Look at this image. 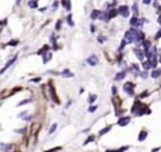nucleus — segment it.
Returning <instances> with one entry per match:
<instances>
[{
  "mask_svg": "<svg viewBox=\"0 0 161 152\" xmlns=\"http://www.w3.org/2000/svg\"><path fill=\"white\" fill-rule=\"evenodd\" d=\"M142 68H144V70L151 69V62H150V61H144V62H142Z\"/></svg>",
  "mask_w": 161,
  "mask_h": 152,
  "instance_id": "4be33fe9",
  "label": "nucleus"
},
{
  "mask_svg": "<svg viewBox=\"0 0 161 152\" xmlns=\"http://www.w3.org/2000/svg\"><path fill=\"white\" fill-rule=\"evenodd\" d=\"M57 8H58V1H54V3H53V10L55 11V10H57Z\"/></svg>",
  "mask_w": 161,
  "mask_h": 152,
  "instance_id": "a19ab883",
  "label": "nucleus"
},
{
  "mask_svg": "<svg viewBox=\"0 0 161 152\" xmlns=\"http://www.w3.org/2000/svg\"><path fill=\"white\" fill-rule=\"evenodd\" d=\"M60 28H62V20H58L55 24V30H59Z\"/></svg>",
  "mask_w": 161,
  "mask_h": 152,
  "instance_id": "c9c22d12",
  "label": "nucleus"
},
{
  "mask_svg": "<svg viewBox=\"0 0 161 152\" xmlns=\"http://www.w3.org/2000/svg\"><path fill=\"white\" fill-rule=\"evenodd\" d=\"M133 53H135V55L137 57L138 61H142V62H144V59L146 58V57H145V52L141 50V49H138V48H135V49H133Z\"/></svg>",
  "mask_w": 161,
  "mask_h": 152,
  "instance_id": "0eeeda50",
  "label": "nucleus"
},
{
  "mask_svg": "<svg viewBox=\"0 0 161 152\" xmlns=\"http://www.w3.org/2000/svg\"><path fill=\"white\" fill-rule=\"evenodd\" d=\"M147 135H149V132H147L146 129H141L140 133H138V141H140V142L145 141V140L147 138Z\"/></svg>",
  "mask_w": 161,
  "mask_h": 152,
  "instance_id": "1a4fd4ad",
  "label": "nucleus"
},
{
  "mask_svg": "<svg viewBox=\"0 0 161 152\" xmlns=\"http://www.w3.org/2000/svg\"><path fill=\"white\" fill-rule=\"evenodd\" d=\"M60 150H62V147H54V148L48 150V151H45V152H57V151H60Z\"/></svg>",
  "mask_w": 161,
  "mask_h": 152,
  "instance_id": "e433bc0d",
  "label": "nucleus"
},
{
  "mask_svg": "<svg viewBox=\"0 0 161 152\" xmlns=\"http://www.w3.org/2000/svg\"><path fill=\"white\" fill-rule=\"evenodd\" d=\"M160 150H161V146H159V147H155V148H154L151 152H159Z\"/></svg>",
  "mask_w": 161,
  "mask_h": 152,
  "instance_id": "79ce46f5",
  "label": "nucleus"
},
{
  "mask_svg": "<svg viewBox=\"0 0 161 152\" xmlns=\"http://www.w3.org/2000/svg\"><path fill=\"white\" fill-rule=\"evenodd\" d=\"M11 147H13V145H1L0 146V150H9Z\"/></svg>",
  "mask_w": 161,
  "mask_h": 152,
  "instance_id": "f704fd0d",
  "label": "nucleus"
},
{
  "mask_svg": "<svg viewBox=\"0 0 161 152\" xmlns=\"http://www.w3.org/2000/svg\"><path fill=\"white\" fill-rule=\"evenodd\" d=\"M126 74H127V72L126 70H122V72H120V73H117L116 74V81H121V79H123L125 77H126Z\"/></svg>",
  "mask_w": 161,
  "mask_h": 152,
  "instance_id": "6ab92c4d",
  "label": "nucleus"
},
{
  "mask_svg": "<svg viewBox=\"0 0 161 152\" xmlns=\"http://www.w3.org/2000/svg\"><path fill=\"white\" fill-rule=\"evenodd\" d=\"M20 3V0H16V4H19Z\"/></svg>",
  "mask_w": 161,
  "mask_h": 152,
  "instance_id": "3c124183",
  "label": "nucleus"
},
{
  "mask_svg": "<svg viewBox=\"0 0 161 152\" xmlns=\"http://www.w3.org/2000/svg\"><path fill=\"white\" fill-rule=\"evenodd\" d=\"M133 87H135V84H133V83L127 82V83H125V84H123V91L128 94V96H133V93H135Z\"/></svg>",
  "mask_w": 161,
  "mask_h": 152,
  "instance_id": "39448f33",
  "label": "nucleus"
},
{
  "mask_svg": "<svg viewBox=\"0 0 161 152\" xmlns=\"http://www.w3.org/2000/svg\"><path fill=\"white\" fill-rule=\"evenodd\" d=\"M97 108H98L97 106H94V104H91V106L88 107V112H89V113H93V112H96V111H97Z\"/></svg>",
  "mask_w": 161,
  "mask_h": 152,
  "instance_id": "7c9ffc66",
  "label": "nucleus"
},
{
  "mask_svg": "<svg viewBox=\"0 0 161 152\" xmlns=\"http://www.w3.org/2000/svg\"><path fill=\"white\" fill-rule=\"evenodd\" d=\"M39 81H40L39 77H37V78H34V79H30V82H39Z\"/></svg>",
  "mask_w": 161,
  "mask_h": 152,
  "instance_id": "c03bdc74",
  "label": "nucleus"
},
{
  "mask_svg": "<svg viewBox=\"0 0 161 152\" xmlns=\"http://www.w3.org/2000/svg\"><path fill=\"white\" fill-rule=\"evenodd\" d=\"M87 63L89 64V65H97L98 64V58H97V55H94V54H92V55H89L88 58H87Z\"/></svg>",
  "mask_w": 161,
  "mask_h": 152,
  "instance_id": "6e6552de",
  "label": "nucleus"
},
{
  "mask_svg": "<svg viewBox=\"0 0 161 152\" xmlns=\"http://www.w3.org/2000/svg\"><path fill=\"white\" fill-rule=\"evenodd\" d=\"M128 150V146H123V147H120V148H115V150H107L105 152H125Z\"/></svg>",
  "mask_w": 161,
  "mask_h": 152,
  "instance_id": "f3484780",
  "label": "nucleus"
},
{
  "mask_svg": "<svg viewBox=\"0 0 161 152\" xmlns=\"http://www.w3.org/2000/svg\"><path fill=\"white\" fill-rule=\"evenodd\" d=\"M117 13H118L121 16H123V18H128V16H130V9H128V6H126V5L120 6V8L117 9Z\"/></svg>",
  "mask_w": 161,
  "mask_h": 152,
  "instance_id": "20e7f679",
  "label": "nucleus"
},
{
  "mask_svg": "<svg viewBox=\"0 0 161 152\" xmlns=\"http://www.w3.org/2000/svg\"><path fill=\"white\" fill-rule=\"evenodd\" d=\"M30 102H32L30 98H29V99H24V101H22V102H19L18 106H24V104H28V103H30Z\"/></svg>",
  "mask_w": 161,
  "mask_h": 152,
  "instance_id": "473e14b6",
  "label": "nucleus"
},
{
  "mask_svg": "<svg viewBox=\"0 0 161 152\" xmlns=\"http://www.w3.org/2000/svg\"><path fill=\"white\" fill-rule=\"evenodd\" d=\"M131 67H132V70H133V72H138V69H140V68H138V65H137V64H135V63H132V64H131Z\"/></svg>",
  "mask_w": 161,
  "mask_h": 152,
  "instance_id": "4c0bfd02",
  "label": "nucleus"
},
{
  "mask_svg": "<svg viewBox=\"0 0 161 152\" xmlns=\"http://www.w3.org/2000/svg\"><path fill=\"white\" fill-rule=\"evenodd\" d=\"M160 38H161V28L157 30V33L155 34V39H160Z\"/></svg>",
  "mask_w": 161,
  "mask_h": 152,
  "instance_id": "58836bf2",
  "label": "nucleus"
},
{
  "mask_svg": "<svg viewBox=\"0 0 161 152\" xmlns=\"http://www.w3.org/2000/svg\"><path fill=\"white\" fill-rule=\"evenodd\" d=\"M18 43H19L18 40H15V39H13V40H10V42H8V43H6L5 45H6V47H15V45H18ZM5 45H4V47H5Z\"/></svg>",
  "mask_w": 161,
  "mask_h": 152,
  "instance_id": "cd10ccee",
  "label": "nucleus"
},
{
  "mask_svg": "<svg viewBox=\"0 0 161 152\" xmlns=\"http://www.w3.org/2000/svg\"><path fill=\"white\" fill-rule=\"evenodd\" d=\"M28 6L32 8V9H37L38 8V1H37V0H29Z\"/></svg>",
  "mask_w": 161,
  "mask_h": 152,
  "instance_id": "b1692460",
  "label": "nucleus"
},
{
  "mask_svg": "<svg viewBox=\"0 0 161 152\" xmlns=\"http://www.w3.org/2000/svg\"><path fill=\"white\" fill-rule=\"evenodd\" d=\"M130 121H131V117H128V116H122V117L118 118L117 124H118L120 127H125V126H127V124L130 123Z\"/></svg>",
  "mask_w": 161,
  "mask_h": 152,
  "instance_id": "423d86ee",
  "label": "nucleus"
},
{
  "mask_svg": "<svg viewBox=\"0 0 161 152\" xmlns=\"http://www.w3.org/2000/svg\"><path fill=\"white\" fill-rule=\"evenodd\" d=\"M48 50H49V47H48V45H44V47H43L42 49H40V50H38V53H37V54H38V55H44Z\"/></svg>",
  "mask_w": 161,
  "mask_h": 152,
  "instance_id": "393cba45",
  "label": "nucleus"
},
{
  "mask_svg": "<svg viewBox=\"0 0 161 152\" xmlns=\"http://www.w3.org/2000/svg\"><path fill=\"white\" fill-rule=\"evenodd\" d=\"M93 141H94V136H88V137H87V140L83 142V145L86 146V145H88L89 142H93Z\"/></svg>",
  "mask_w": 161,
  "mask_h": 152,
  "instance_id": "c756f323",
  "label": "nucleus"
},
{
  "mask_svg": "<svg viewBox=\"0 0 161 152\" xmlns=\"http://www.w3.org/2000/svg\"><path fill=\"white\" fill-rule=\"evenodd\" d=\"M62 5H63V8L66 9V10H71V8H72V3H71V0H62Z\"/></svg>",
  "mask_w": 161,
  "mask_h": 152,
  "instance_id": "ddd939ff",
  "label": "nucleus"
},
{
  "mask_svg": "<svg viewBox=\"0 0 161 152\" xmlns=\"http://www.w3.org/2000/svg\"><path fill=\"white\" fill-rule=\"evenodd\" d=\"M159 62H160V63H161V55H160V57H159Z\"/></svg>",
  "mask_w": 161,
  "mask_h": 152,
  "instance_id": "8fccbe9b",
  "label": "nucleus"
},
{
  "mask_svg": "<svg viewBox=\"0 0 161 152\" xmlns=\"http://www.w3.org/2000/svg\"><path fill=\"white\" fill-rule=\"evenodd\" d=\"M57 127H58V124H57V123H53V124H52V127L49 128V132H48V133H49V135L54 133V132H55V129H57Z\"/></svg>",
  "mask_w": 161,
  "mask_h": 152,
  "instance_id": "c85d7f7f",
  "label": "nucleus"
},
{
  "mask_svg": "<svg viewBox=\"0 0 161 152\" xmlns=\"http://www.w3.org/2000/svg\"><path fill=\"white\" fill-rule=\"evenodd\" d=\"M159 77H161V69H160V68H156V69H154V70L151 72V78L156 79V78H159Z\"/></svg>",
  "mask_w": 161,
  "mask_h": 152,
  "instance_id": "f8f14e48",
  "label": "nucleus"
},
{
  "mask_svg": "<svg viewBox=\"0 0 161 152\" xmlns=\"http://www.w3.org/2000/svg\"><path fill=\"white\" fill-rule=\"evenodd\" d=\"M147 70H142V72H140V77L142 78V79H146L147 78Z\"/></svg>",
  "mask_w": 161,
  "mask_h": 152,
  "instance_id": "2f4dec72",
  "label": "nucleus"
},
{
  "mask_svg": "<svg viewBox=\"0 0 161 152\" xmlns=\"http://www.w3.org/2000/svg\"><path fill=\"white\" fill-rule=\"evenodd\" d=\"M131 112H132V115H135V116H137V117L144 116L145 113H146V115H150V113H151V111H150L146 106H144L142 103H141L140 99H137V101L133 103V106H132V108H131Z\"/></svg>",
  "mask_w": 161,
  "mask_h": 152,
  "instance_id": "f257e3e1",
  "label": "nucleus"
},
{
  "mask_svg": "<svg viewBox=\"0 0 161 152\" xmlns=\"http://www.w3.org/2000/svg\"><path fill=\"white\" fill-rule=\"evenodd\" d=\"M138 20H140V18H137V16H131V19H130V25L131 27H133V28H138Z\"/></svg>",
  "mask_w": 161,
  "mask_h": 152,
  "instance_id": "9d476101",
  "label": "nucleus"
},
{
  "mask_svg": "<svg viewBox=\"0 0 161 152\" xmlns=\"http://www.w3.org/2000/svg\"><path fill=\"white\" fill-rule=\"evenodd\" d=\"M112 129V124H110V126H106L105 128H102L99 132H98V136H105L106 133H108V132Z\"/></svg>",
  "mask_w": 161,
  "mask_h": 152,
  "instance_id": "9b49d317",
  "label": "nucleus"
},
{
  "mask_svg": "<svg viewBox=\"0 0 161 152\" xmlns=\"http://www.w3.org/2000/svg\"><path fill=\"white\" fill-rule=\"evenodd\" d=\"M16 58H18V55H16V54H15L14 57H11V59H9V61H8V62L5 63V65H4V67H3L1 69H0V74H3V73H4L5 70H8V69H9V67H11V65H13V64L15 63Z\"/></svg>",
  "mask_w": 161,
  "mask_h": 152,
  "instance_id": "7ed1b4c3",
  "label": "nucleus"
},
{
  "mask_svg": "<svg viewBox=\"0 0 161 152\" xmlns=\"http://www.w3.org/2000/svg\"><path fill=\"white\" fill-rule=\"evenodd\" d=\"M144 40H145V34H144L142 31H138V35H137L136 43H137V44H142Z\"/></svg>",
  "mask_w": 161,
  "mask_h": 152,
  "instance_id": "dca6fc26",
  "label": "nucleus"
},
{
  "mask_svg": "<svg viewBox=\"0 0 161 152\" xmlns=\"http://www.w3.org/2000/svg\"><path fill=\"white\" fill-rule=\"evenodd\" d=\"M60 74H62V77H64V78H72V77H74V74L69 69H64Z\"/></svg>",
  "mask_w": 161,
  "mask_h": 152,
  "instance_id": "4468645a",
  "label": "nucleus"
},
{
  "mask_svg": "<svg viewBox=\"0 0 161 152\" xmlns=\"http://www.w3.org/2000/svg\"><path fill=\"white\" fill-rule=\"evenodd\" d=\"M96 99H97V96H96V94H89V97H88V103H89V104H93V103L96 102Z\"/></svg>",
  "mask_w": 161,
  "mask_h": 152,
  "instance_id": "a878e982",
  "label": "nucleus"
},
{
  "mask_svg": "<svg viewBox=\"0 0 161 152\" xmlns=\"http://www.w3.org/2000/svg\"><path fill=\"white\" fill-rule=\"evenodd\" d=\"M89 29H91V33H93V31H94V25H91Z\"/></svg>",
  "mask_w": 161,
  "mask_h": 152,
  "instance_id": "de8ad7c7",
  "label": "nucleus"
},
{
  "mask_svg": "<svg viewBox=\"0 0 161 152\" xmlns=\"http://www.w3.org/2000/svg\"><path fill=\"white\" fill-rule=\"evenodd\" d=\"M157 23L161 25V15H159V18H157Z\"/></svg>",
  "mask_w": 161,
  "mask_h": 152,
  "instance_id": "49530a36",
  "label": "nucleus"
},
{
  "mask_svg": "<svg viewBox=\"0 0 161 152\" xmlns=\"http://www.w3.org/2000/svg\"><path fill=\"white\" fill-rule=\"evenodd\" d=\"M127 44V42L125 40V39H122V42H121V44H120V48H118V50H122L123 48H125V45Z\"/></svg>",
  "mask_w": 161,
  "mask_h": 152,
  "instance_id": "72a5a7b5",
  "label": "nucleus"
},
{
  "mask_svg": "<svg viewBox=\"0 0 161 152\" xmlns=\"http://www.w3.org/2000/svg\"><path fill=\"white\" fill-rule=\"evenodd\" d=\"M142 3L145 5H149V4H151V0H142Z\"/></svg>",
  "mask_w": 161,
  "mask_h": 152,
  "instance_id": "37998d69",
  "label": "nucleus"
},
{
  "mask_svg": "<svg viewBox=\"0 0 161 152\" xmlns=\"http://www.w3.org/2000/svg\"><path fill=\"white\" fill-rule=\"evenodd\" d=\"M141 45L144 47V49H145V50H149V49L151 48V42L146 39V40H144V42H142V44H141Z\"/></svg>",
  "mask_w": 161,
  "mask_h": 152,
  "instance_id": "5701e85b",
  "label": "nucleus"
},
{
  "mask_svg": "<svg viewBox=\"0 0 161 152\" xmlns=\"http://www.w3.org/2000/svg\"><path fill=\"white\" fill-rule=\"evenodd\" d=\"M112 93H113V94H116V93H117V89H116V87H112Z\"/></svg>",
  "mask_w": 161,
  "mask_h": 152,
  "instance_id": "a18cd8bd",
  "label": "nucleus"
},
{
  "mask_svg": "<svg viewBox=\"0 0 161 152\" xmlns=\"http://www.w3.org/2000/svg\"><path fill=\"white\" fill-rule=\"evenodd\" d=\"M50 59H52V53H45V54L43 55V63H44V64H47Z\"/></svg>",
  "mask_w": 161,
  "mask_h": 152,
  "instance_id": "aec40b11",
  "label": "nucleus"
},
{
  "mask_svg": "<svg viewBox=\"0 0 161 152\" xmlns=\"http://www.w3.org/2000/svg\"><path fill=\"white\" fill-rule=\"evenodd\" d=\"M67 23L69 27H74V23H73V19H72V14H68L67 16Z\"/></svg>",
  "mask_w": 161,
  "mask_h": 152,
  "instance_id": "bb28decb",
  "label": "nucleus"
},
{
  "mask_svg": "<svg viewBox=\"0 0 161 152\" xmlns=\"http://www.w3.org/2000/svg\"><path fill=\"white\" fill-rule=\"evenodd\" d=\"M117 14H118V13H117V10L111 8V11H110V13H107V20H106V22H108L110 19H113V18H115Z\"/></svg>",
  "mask_w": 161,
  "mask_h": 152,
  "instance_id": "2eb2a0df",
  "label": "nucleus"
},
{
  "mask_svg": "<svg viewBox=\"0 0 161 152\" xmlns=\"http://www.w3.org/2000/svg\"><path fill=\"white\" fill-rule=\"evenodd\" d=\"M49 91H50V96H52V99H53L55 103H59V101L57 99V94H55V92H54V88H53V87H50V88H49Z\"/></svg>",
  "mask_w": 161,
  "mask_h": 152,
  "instance_id": "412c9836",
  "label": "nucleus"
},
{
  "mask_svg": "<svg viewBox=\"0 0 161 152\" xmlns=\"http://www.w3.org/2000/svg\"><path fill=\"white\" fill-rule=\"evenodd\" d=\"M137 35H138V30H137L136 28H131L130 30L126 31L123 39L127 42V44H131V43H135V42H136Z\"/></svg>",
  "mask_w": 161,
  "mask_h": 152,
  "instance_id": "f03ea898",
  "label": "nucleus"
},
{
  "mask_svg": "<svg viewBox=\"0 0 161 152\" xmlns=\"http://www.w3.org/2000/svg\"><path fill=\"white\" fill-rule=\"evenodd\" d=\"M99 14H101V10H98V9L92 10V13H91V19H92V20H96V19H98Z\"/></svg>",
  "mask_w": 161,
  "mask_h": 152,
  "instance_id": "a211bd4d",
  "label": "nucleus"
},
{
  "mask_svg": "<svg viewBox=\"0 0 161 152\" xmlns=\"http://www.w3.org/2000/svg\"><path fill=\"white\" fill-rule=\"evenodd\" d=\"M71 104H72V102H71V101H69V102H68V103H67V106H66V107H67V108H68V107H69V106H71Z\"/></svg>",
  "mask_w": 161,
  "mask_h": 152,
  "instance_id": "09e8293b",
  "label": "nucleus"
},
{
  "mask_svg": "<svg viewBox=\"0 0 161 152\" xmlns=\"http://www.w3.org/2000/svg\"><path fill=\"white\" fill-rule=\"evenodd\" d=\"M105 40H106L105 36H98V42H99V43H103Z\"/></svg>",
  "mask_w": 161,
  "mask_h": 152,
  "instance_id": "ea45409f",
  "label": "nucleus"
}]
</instances>
